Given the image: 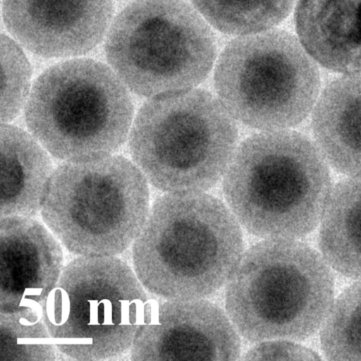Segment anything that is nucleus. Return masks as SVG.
Wrapping results in <instances>:
<instances>
[{
	"label": "nucleus",
	"instance_id": "nucleus-13",
	"mask_svg": "<svg viewBox=\"0 0 361 361\" xmlns=\"http://www.w3.org/2000/svg\"><path fill=\"white\" fill-rule=\"evenodd\" d=\"M295 26L303 48L320 65L361 73V0H299Z\"/></svg>",
	"mask_w": 361,
	"mask_h": 361
},
{
	"label": "nucleus",
	"instance_id": "nucleus-6",
	"mask_svg": "<svg viewBox=\"0 0 361 361\" xmlns=\"http://www.w3.org/2000/svg\"><path fill=\"white\" fill-rule=\"evenodd\" d=\"M145 177L118 155L67 161L47 183L43 223L75 257L118 256L130 248L149 212Z\"/></svg>",
	"mask_w": 361,
	"mask_h": 361
},
{
	"label": "nucleus",
	"instance_id": "nucleus-9",
	"mask_svg": "<svg viewBox=\"0 0 361 361\" xmlns=\"http://www.w3.org/2000/svg\"><path fill=\"white\" fill-rule=\"evenodd\" d=\"M214 85L235 119L264 130L302 122L319 95L320 76L297 39L282 30L238 38L221 54Z\"/></svg>",
	"mask_w": 361,
	"mask_h": 361
},
{
	"label": "nucleus",
	"instance_id": "nucleus-11",
	"mask_svg": "<svg viewBox=\"0 0 361 361\" xmlns=\"http://www.w3.org/2000/svg\"><path fill=\"white\" fill-rule=\"evenodd\" d=\"M63 247L33 217H0V313L42 312L64 264Z\"/></svg>",
	"mask_w": 361,
	"mask_h": 361
},
{
	"label": "nucleus",
	"instance_id": "nucleus-15",
	"mask_svg": "<svg viewBox=\"0 0 361 361\" xmlns=\"http://www.w3.org/2000/svg\"><path fill=\"white\" fill-rule=\"evenodd\" d=\"M44 148L23 130L1 126L0 217H34L40 212L51 176V163Z\"/></svg>",
	"mask_w": 361,
	"mask_h": 361
},
{
	"label": "nucleus",
	"instance_id": "nucleus-5",
	"mask_svg": "<svg viewBox=\"0 0 361 361\" xmlns=\"http://www.w3.org/2000/svg\"><path fill=\"white\" fill-rule=\"evenodd\" d=\"M237 140L234 118L221 102L192 88L147 101L132 123L129 151L158 189L204 192L225 173Z\"/></svg>",
	"mask_w": 361,
	"mask_h": 361
},
{
	"label": "nucleus",
	"instance_id": "nucleus-12",
	"mask_svg": "<svg viewBox=\"0 0 361 361\" xmlns=\"http://www.w3.org/2000/svg\"><path fill=\"white\" fill-rule=\"evenodd\" d=\"M111 0H4L3 16L12 35L44 57L84 54L101 40Z\"/></svg>",
	"mask_w": 361,
	"mask_h": 361
},
{
	"label": "nucleus",
	"instance_id": "nucleus-7",
	"mask_svg": "<svg viewBox=\"0 0 361 361\" xmlns=\"http://www.w3.org/2000/svg\"><path fill=\"white\" fill-rule=\"evenodd\" d=\"M126 86L91 59L59 63L36 80L25 106L32 136L53 156L77 161L112 154L133 123Z\"/></svg>",
	"mask_w": 361,
	"mask_h": 361
},
{
	"label": "nucleus",
	"instance_id": "nucleus-8",
	"mask_svg": "<svg viewBox=\"0 0 361 361\" xmlns=\"http://www.w3.org/2000/svg\"><path fill=\"white\" fill-rule=\"evenodd\" d=\"M115 73L147 97L192 89L215 59L213 35L182 0H137L115 20L106 44Z\"/></svg>",
	"mask_w": 361,
	"mask_h": 361
},
{
	"label": "nucleus",
	"instance_id": "nucleus-3",
	"mask_svg": "<svg viewBox=\"0 0 361 361\" xmlns=\"http://www.w3.org/2000/svg\"><path fill=\"white\" fill-rule=\"evenodd\" d=\"M225 287L228 318L240 337L255 343L308 338L334 302L330 266L298 239H262L250 246Z\"/></svg>",
	"mask_w": 361,
	"mask_h": 361
},
{
	"label": "nucleus",
	"instance_id": "nucleus-14",
	"mask_svg": "<svg viewBox=\"0 0 361 361\" xmlns=\"http://www.w3.org/2000/svg\"><path fill=\"white\" fill-rule=\"evenodd\" d=\"M314 144L334 170L361 176V73L330 82L313 108Z\"/></svg>",
	"mask_w": 361,
	"mask_h": 361
},
{
	"label": "nucleus",
	"instance_id": "nucleus-16",
	"mask_svg": "<svg viewBox=\"0 0 361 361\" xmlns=\"http://www.w3.org/2000/svg\"><path fill=\"white\" fill-rule=\"evenodd\" d=\"M318 244L331 268L361 279V176L331 188L320 219Z\"/></svg>",
	"mask_w": 361,
	"mask_h": 361
},
{
	"label": "nucleus",
	"instance_id": "nucleus-1",
	"mask_svg": "<svg viewBox=\"0 0 361 361\" xmlns=\"http://www.w3.org/2000/svg\"><path fill=\"white\" fill-rule=\"evenodd\" d=\"M242 230L216 197L168 192L154 202L130 247L132 267L157 298H207L226 286L240 262Z\"/></svg>",
	"mask_w": 361,
	"mask_h": 361
},
{
	"label": "nucleus",
	"instance_id": "nucleus-10",
	"mask_svg": "<svg viewBox=\"0 0 361 361\" xmlns=\"http://www.w3.org/2000/svg\"><path fill=\"white\" fill-rule=\"evenodd\" d=\"M240 338L226 311L206 298L165 300L137 331L130 360H235Z\"/></svg>",
	"mask_w": 361,
	"mask_h": 361
},
{
	"label": "nucleus",
	"instance_id": "nucleus-17",
	"mask_svg": "<svg viewBox=\"0 0 361 361\" xmlns=\"http://www.w3.org/2000/svg\"><path fill=\"white\" fill-rule=\"evenodd\" d=\"M215 28L231 35L271 28L289 13L294 0H191Z\"/></svg>",
	"mask_w": 361,
	"mask_h": 361
},
{
	"label": "nucleus",
	"instance_id": "nucleus-19",
	"mask_svg": "<svg viewBox=\"0 0 361 361\" xmlns=\"http://www.w3.org/2000/svg\"><path fill=\"white\" fill-rule=\"evenodd\" d=\"M57 352L42 312L0 313V361H54Z\"/></svg>",
	"mask_w": 361,
	"mask_h": 361
},
{
	"label": "nucleus",
	"instance_id": "nucleus-18",
	"mask_svg": "<svg viewBox=\"0 0 361 361\" xmlns=\"http://www.w3.org/2000/svg\"><path fill=\"white\" fill-rule=\"evenodd\" d=\"M322 352L330 360H361V279L334 300L321 326Z\"/></svg>",
	"mask_w": 361,
	"mask_h": 361
},
{
	"label": "nucleus",
	"instance_id": "nucleus-4",
	"mask_svg": "<svg viewBox=\"0 0 361 361\" xmlns=\"http://www.w3.org/2000/svg\"><path fill=\"white\" fill-rule=\"evenodd\" d=\"M118 256L75 257L42 306L58 351L79 361L116 360L130 353L155 302Z\"/></svg>",
	"mask_w": 361,
	"mask_h": 361
},
{
	"label": "nucleus",
	"instance_id": "nucleus-21",
	"mask_svg": "<svg viewBox=\"0 0 361 361\" xmlns=\"http://www.w3.org/2000/svg\"><path fill=\"white\" fill-rule=\"evenodd\" d=\"M295 341L276 338L256 343L248 350L245 360H317L319 355L311 349Z\"/></svg>",
	"mask_w": 361,
	"mask_h": 361
},
{
	"label": "nucleus",
	"instance_id": "nucleus-20",
	"mask_svg": "<svg viewBox=\"0 0 361 361\" xmlns=\"http://www.w3.org/2000/svg\"><path fill=\"white\" fill-rule=\"evenodd\" d=\"M31 72L22 50L10 38L1 36V120L9 122L27 100Z\"/></svg>",
	"mask_w": 361,
	"mask_h": 361
},
{
	"label": "nucleus",
	"instance_id": "nucleus-2",
	"mask_svg": "<svg viewBox=\"0 0 361 361\" xmlns=\"http://www.w3.org/2000/svg\"><path fill=\"white\" fill-rule=\"evenodd\" d=\"M331 189L329 164L316 145L289 130L245 140L224 173L226 205L250 234L298 239L320 222Z\"/></svg>",
	"mask_w": 361,
	"mask_h": 361
}]
</instances>
